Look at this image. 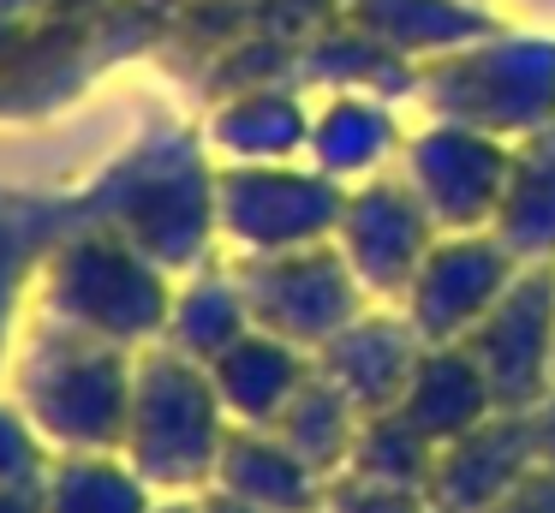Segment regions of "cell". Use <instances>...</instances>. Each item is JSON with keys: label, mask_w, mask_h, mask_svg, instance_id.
I'll use <instances>...</instances> for the list:
<instances>
[{"label": "cell", "mask_w": 555, "mask_h": 513, "mask_svg": "<svg viewBox=\"0 0 555 513\" xmlns=\"http://www.w3.org/2000/svg\"><path fill=\"white\" fill-rule=\"evenodd\" d=\"M221 162L209 155L204 126H162L138 131L120 155L96 167L85 185H73L78 221L114 227L138 251L162 262L168 274H185L197 262L221 257Z\"/></svg>", "instance_id": "obj_1"}, {"label": "cell", "mask_w": 555, "mask_h": 513, "mask_svg": "<svg viewBox=\"0 0 555 513\" xmlns=\"http://www.w3.org/2000/svg\"><path fill=\"white\" fill-rule=\"evenodd\" d=\"M132 376L138 352L30 317L13 370H7V394L18 400V412L30 418V429L54 460L61 453H120Z\"/></svg>", "instance_id": "obj_2"}, {"label": "cell", "mask_w": 555, "mask_h": 513, "mask_svg": "<svg viewBox=\"0 0 555 513\" xmlns=\"http://www.w3.org/2000/svg\"><path fill=\"white\" fill-rule=\"evenodd\" d=\"M173 281L180 274H168L150 251H138L114 227L73 221L42 257L37 317L90 334V341L126 346V352H144L168 334Z\"/></svg>", "instance_id": "obj_3"}, {"label": "cell", "mask_w": 555, "mask_h": 513, "mask_svg": "<svg viewBox=\"0 0 555 513\" xmlns=\"http://www.w3.org/2000/svg\"><path fill=\"white\" fill-rule=\"evenodd\" d=\"M233 436V418L221 406L209 364L173 352V346H144L132 376V412H126L120 460L168 496H209L221 448Z\"/></svg>", "instance_id": "obj_4"}, {"label": "cell", "mask_w": 555, "mask_h": 513, "mask_svg": "<svg viewBox=\"0 0 555 513\" xmlns=\"http://www.w3.org/2000/svg\"><path fill=\"white\" fill-rule=\"evenodd\" d=\"M424 119L478 126L490 138H531L555 126V36L543 30H495L442 60L418 66Z\"/></svg>", "instance_id": "obj_5"}, {"label": "cell", "mask_w": 555, "mask_h": 513, "mask_svg": "<svg viewBox=\"0 0 555 513\" xmlns=\"http://www.w3.org/2000/svg\"><path fill=\"white\" fill-rule=\"evenodd\" d=\"M347 185L311 162H221V251L228 257H287V251L335 245Z\"/></svg>", "instance_id": "obj_6"}, {"label": "cell", "mask_w": 555, "mask_h": 513, "mask_svg": "<svg viewBox=\"0 0 555 513\" xmlns=\"http://www.w3.org/2000/svg\"><path fill=\"white\" fill-rule=\"evenodd\" d=\"M507 162H514L507 138L454 119H424L418 131H406L395 174L412 185L436 233H490L507 191Z\"/></svg>", "instance_id": "obj_7"}, {"label": "cell", "mask_w": 555, "mask_h": 513, "mask_svg": "<svg viewBox=\"0 0 555 513\" xmlns=\"http://www.w3.org/2000/svg\"><path fill=\"white\" fill-rule=\"evenodd\" d=\"M240 281H245V298H251L257 329L305 346L311 358L323 352L352 317L371 310V293L359 286V274L347 269V257H340L335 245L287 251V257H245Z\"/></svg>", "instance_id": "obj_8"}, {"label": "cell", "mask_w": 555, "mask_h": 513, "mask_svg": "<svg viewBox=\"0 0 555 513\" xmlns=\"http://www.w3.org/2000/svg\"><path fill=\"white\" fill-rule=\"evenodd\" d=\"M466 352L490 376L502 412H538L555 394V262L519 269L495 310L472 329Z\"/></svg>", "instance_id": "obj_9"}, {"label": "cell", "mask_w": 555, "mask_h": 513, "mask_svg": "<svg viewBox=\"0 0 555 513\" xmlns=\"http://www.w3.org/2000/svg\"><path fill=\"white\" fill-rule=\"evenodd\" d=\"M436 221L424 215V203L412 197V185L400 174L347 185L335 227V251L347 257V269L359 274V286L371 293V305H400L418 274V262L436 245Z\"/></svg>", "instance_id": "obj_10"}, {"label": "cell", "mask_w": 555, "mask_h": 513, "mask_svg": "<svg viewBox=\"0 0 555 513\" xmlns=\"http://www.w3.org/2000/svg\"><path fill=\"white\" fill-rule=\"evenodd\" d=\"M519 269L526 262L495 233H442L430 245V257L418 262L400 310L424 334V346H460L495 310V298L514 286Z\"/></svg>", "instance_id": "obj_11"}, {"label": "cell", "mask_w": 555, "mask_h": 513, "mask_svg": "<svg viewBox=\"0 0 555 513\" xmlns=\"http://www.w3.org/2000/svg\"><path fill=\"white\" fill-rule=\"evenodd\" d=\"M543 465L531 412H495L478 429L442 441L430 472V513H495Z\"/></svg>", "instance_id": "obj_12"}, {"label": "cell", "mask_w": 555, "mask_h": 513, "mask_svg": "<svg viewBox=\"0 0 555 513\" xmlns=\"http://www.w3.org/2000/svg\"><path fill=\"white\" fill-rule=\"evenodd\" d=\"M418 358H424V334L406 322V310L371 305L364 317H352L347 329L317 352V370L371 418V412H395L400 406Z\"/></svg>", "instance_id": "obj_13"}, {"label": "cell", "mask_w": 555, "mask_h": 513, "mask_svg": "<svg viewBox=\"0 0 555 513\" xmlns=\"http://www.w3.org/2000/svg\"><path fill=\"white\" fill-rule=\"evenodd\" d=\"M78 221L73 191H18V197H0V388H7V370L13 352L25 341L30 317H37V274L49 245Z\"/></svg>", "instance_id": "obj_14"}, {"label": "cell", "mask_w": 555, "mask_h": 513, "mask_svg": "<svg viewBox=\"0 0 555 513\" xmlns=\"http://www.w3.org/2000/svg\"><path fill=\"white\" fill-rule=\"evenodd\" d=\"M406 150V126H400V102L371 90H328L311 107V143L305 162L328 174L335 185H364L400 167Z\"/></svg>", "instance_id": "obj_15"}, {"label": "cell", "mask_w": 555, "mask_h": 513, "mask_svg": "<svg viewBox=\"0 0 555 513\" xmlns=\"http://www.w3.org/2000/svg\"><path fill=\"white\" fill-rule=\"evenodd\" d=\"M204 143L216 162H305L311 143L305 84H257V90L216 95V107L204 114Z\"/></svg>", "instance_id": "obj_16"}, {"label": "cell", "mask_w": 555, "mask_h": 513, "mask_svg": "<svg viewBox=\"0 0 555 513\" xmlns=\"http://www.w3.org/2000/svg\"><path fill=\"white\" fill-rule=\"evenodd\" d=\"M216 496H233L257 513H323L328 477L311 472L275 429L257 424H233L228 448H221L216 465Z\"/></svg>", "instance_id": "obj_17"}, {"label": "cell", "mask_w": 555, "mask_h": 513, "mask_svg": "<svg viewBox=\"0 0 555 513\" xmlns=\"http://www.w3.org/2000/svg\"><path fill=\"white\" fill-rule=\"evenodd\" d=\"M311 376H317V358L305 352V346L269 334V329L240 334V341L209 364V382H216L228 418L233 424H257V429L275 424Z\"/></svg>", "instance_id": "obj_18"}, {"label": "cell", "mask_w": 555, "mask_h": 513, "mask_svg": "<svg viewBox=\"0 0 555 513\" xmlns=\"http://www.w3.org/2000/svg\"><path fill=\"white\" fill-rule=\"evenodd\" d=\"M251 298H245L240 262L221 251V257L197 262L173 281V305H168V334L162 346L197 358V364H216L240 334H251Z\"/></svg>", "instance_id": "obj_19"}, {"label": "cell", "mask_w": 555, "mask_h": 513, "mask_svg": "<svg viewBox=\"0 0 555 513\" xmlns=\"http://www.w3.org/2000/svg\"><path fill=\"white\" fill-rule=\"evenodd\" d=\"M340 12L352 24H364L376 42H388L400 60H412V66L442 60L454 48L502 30L490 0H347Z\"/></svg>", "instance_id": "obj_20"}, {"label": "cell", "mask_w": 555, "mask_h": 513, "mask_svg": "<svg viewBox=\"0 0 555 513\" xmlns=\"http://www.w3.org/2000/svg\"><path fill=\"white\" fill-rule=\"evenodd\" d=\"M299 84H317V90H371V95H388V102H412L418 95V66L400 60L388 42H376L347 12H335V18H323L299 42Z\"/></svg>", "instance_id": "obj_21"}, {"label": "cell", "mask_w": 555, "mask_h": 513, "mask_svg": "<svg viewBox=\"0 0 555 513\" xmlns=\"http://www.w3.org/2000/svg\"><path fill=\"white\" fill-rule=\"evenodd\" d=\"M395 412L412 418V424L442 448V441L478 429L483 418H495L502 406H495L490 376L478 370V358L460 341V346H424V358H418V370H412V382H406Z\"/></svg>", "instance_id": "obj_22"}, {"label": "cell", "mask_w": 555, "mask_h": 513, "mask_svg": "<svg viewBox=\"0 0 555 513\" xmlns=\"http://www.w3.org/2000/svg\"><path fill=\"white\" fill-rule=\"evenodd\" d=\"M490 233L519 262H531V269L555 262V126H543V131L514 143L507 191H502V209H495Z\"/></svg>", "instance_id": "obj_23"}, {"label": "cell", "mask_w": 555, "mask_h": 513, "mask_svg": "<svg viewBox=\"0 0 555 513\" xmlns=\"http://www.w3.org/2000/svg\"><path fill=\"white\" fill-rule=\"evenodd\" d=\"M49 513H156L162 496L120 460V453H61L42 472Z\"/></svg>", "instance_id": "obj_24"}, {"label": "cell", "mask_w": 555, "mask_h": 513, "mask_svg": "<svg viewBox=\"0 0 555 513\" xmlns=\"http://www.w3.org/2000/svg\"><path fill=\"white\" fill-rule=\"evenodd\" d=\"M359 424H364V412L323 376V370H317V376L305 382L299 394H293V406H287V412H281L269 429H275V436L287 441V448L299 453L311 472L335 477V472H347V460H352Z\"/></svg>", "instance_id": "obj_25"}, {"label": "cell", "mask_w": 555, "mask_h": 513, "mask_svg": "<svg viewBox=\"0 0 555 513\" xmlns=\"http://www.w3.org/2000/svg\"><path fill=\"white\" fill-rule=\"evenodd\" d=\"M347 472L359 477H376V484H400V489H430V472H436V441L424 436L412 418L400 412H371L359 424V441H352V460Z\"/></svg>", "instance_id": "obj_26"}, {"label": "cell", "mask_w": 555, "mask_h": 513, "mask_svg": "<svg viewBox=\"0 0 555 513\" xmlns=\"http://www.w3.org/2000/svg\"><path fill=\"white\" fill-rule=\"evenodd\" d=\"M49 465H54V453L42 448V436L18 412V400L0 388V484H37Z\"/></svg>", "instance_id": "obj_27"}, {"label": "cell", "mask_w": 555, "mask_h": 513, "mask_svg": "<svg viewBox=\"0 0 555 513\" xmlns=\"http://www.w3.org/2000/svg\"><path fill=\"white\" fill-rule=\"evenodd\" d=\"M323 513H430V496L400 489V484H376V477H359V472H335Z\"/></svg>", "instance_id": "obj_28"}, {"label": "cell", "mask_w": 555, "mask_h": 513, "mask_svg": "<svg viewBox=\"0 0 555 513\" xmlns=\"http://www.w3.org/2000/svg\"><path fill=\"white\" fill-rule=\"evenodd\" d=\"M495 513H555V472H550V465H538V472H531Z\"/></svg>", "instance_id": "obj_29"}, {"label": "cell", "mask_w": 555, "mask_h": 513, "mask_svg": "<svg viewBox=\"0 0 555 513\" xmlns=\"http://www.w3.org/2000/svg\"><path fill=\"white\" fill-rule=\"evenodd\" d=\"M0 513H49L42 508V477L37 484H0Z\"/></svg>", "instance_id": "obj_30"}, {"label": "cell", "mask_w": 555, "mask_h": 513, "mask_svg": "<svg viewBox=\"0 0 555 513\" xmlns=\"http://www.w3.org/2000/svg\"><path fill=\"white\" fill-rule=\"evenodd\" d=\"M531 424H538V453H543V465L555 472V394L538 406V412H531Z\"/></svg>", "instance_id": "obj_31"}, {"label": "cell", "mask_w": 555, "mask_h": 513, "mask_svg": "<svg viewBox=\"0 0 555 513\" xmlns=\"http://www.w3.org/2000/svg\"><path fill=\"white\" fill-rule=\"evenodd\" d=\"M197 513H257V508H245V501H233V496H197Z\"/></svg>", "instance_id": "obj_32"}, {"label": "cell", "mask_w": 555, "mask_h": 513, "mask_svg": "<svg viewBox=\"0 0 555 513\" xmlns=\"http://www.w3.org/2000/svg\"><path fill=\"white\" fill-rule=\"evenodd\" d=\"M54 0H0V18H37V12H49Z\"/></svg>", "instance_id": "obj_33"}, {"label": "cell", "mask_w": 555, "mask_h": 513, "mask_svg": "<svg viewBox=\"0 0 555 513\" xmlns=\"http://www.w3.org/2000/svg\"><path fill=\"white\" fill-rule=\"evenodd\" d=\"M156 513H197V496H168Z\"/></svg>", "instance_id": "obj_34"}, {"label": "cell", "mask_w": 555, "mask_h": 513, "mask_svg": "<svg viewBox=\"0 0 555 513\" xmlns=\"http://www.w3.org/2000/svg\"><path fill=\"white\" fill-rule=\"evenodd\" d=\"M299 7H311V12H317V18H335V12H340V7H347V0H299Z\"/></svg>", "instance_id": "obj_35"}, {"label": "cell", "mask_w": 555, "mask_h": 513, "mask_svg": "<svg viewBox=\"0 0 555 513\" xmlns=\"http://www.w3.org/2000/svg\"><path fill=\"white\" fill-rule=\"evenodd\" d=\"M156 7H168V12H180V7H192V0H156Z\"/></svg>", "instance_id": "obj_36"}]
</instances>
